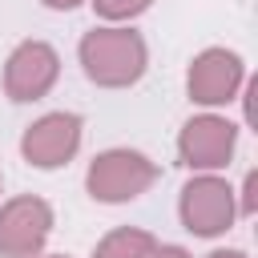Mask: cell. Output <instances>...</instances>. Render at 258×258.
Instances as JSON below:
<instances>
[{
    "mask_svg": "<svg viewBox=\"0 0 258 258\" xmlns=\"http://www.w3.org/2000/svg\"><path fill=\"white\" fill-rule=\"evenodd\" d=\"M85 77L101 89H129L149 64V48L133 28H93L81 36Z\"/></svg>",
    "mask_w": 258,
    "mask_h": 258,
    "instance_id": "obj_1",
    "label": "cell"
},
{
    "mask_svg": "<svg viewBox=\"0 0 258 258\" xmlns=\"http://www.w3.org/2000/svg\"><path fill=\"white\" fill-rule=\"evenodd\" d=\"M153 181H157V165L137 149H105V153L93 157V165L85 173V185H89L93 202H105V206L133 202Z\"/></svg>",
    "mask_w": 258,
    "mask_h": 258,
    "instance_id": "obj_2",
    "label": "cell"
},
{
    "mask_svg": "<svg viewBox=\"0 0 258 258\" xmlns=\"http://www.w3.org/2000/svg\"><path fill=\"white\" fill-rule=\"evenodd\" d=\"M177 210H181V226H185L189 234H198V238H218V234H226L230 222H234V214H238L234 189H230L222 177H214V173H202V177L185 181Z\"/></svg>",
    "mask_w": 258,
    "mask_h": 258,
    "instance_id": "obj_3",
    "label": "cell"
},
{
    "mask_svg": "<svg viewBox=\"0 0 258 258\" xmlns=\"http://www.w3.org/2000/svg\"><path fill=\"white\" fill-rule=\"evenodd\" d=\"M52 210L44 198H12L0 206V258H32L48 242Z\"/></svg>",
    "mask_w": 258,
    "mask_h": 258,
    "instance_id": "obj_4",
    "label": "cell"
},
{
    "mask_svg": "<svg viewBox=\"0 0 258 258\" xmlns=\"http://www.w3.org/2000/svg\"><path fill=\"white\" fill-rule=\"evenodd\" d=\"M234 145H238V129H234L226 117H218V113L189 117V121L181 125V137H177L181 165H189V169H198V173H210V169L230 165Z\"/></svg>",
    "mask_w": 258,
    "mask_h": 258,
    "instance_id": "obj_5",
    "label": "cell"
},
{
    "mask_svg": "<svg viewBox=\"0 0 258 258\" xmlns=\"http://www.w3.org/2000/svg\"><path fill=\"white\" fill-rule=\"evenodd\" d=\"M60 77V56L44 40H24L4 64V93L12 101H40Z\"/></svg>",
    "mask_w": 258,
    "mask_h": 258,
    "instance_id": "obj_6",
    "label": "cell"
},
{
    "mask_svg": "<svg viewBox=\"0 0 258 258\" xmlns=\"http://www.w3.org/2000/svg\"><path fill=\"white\" fill-rule=\"evenodd\" d=\"M77 149H81V117L77 113H44L20 137V153L36 169H56V165L73 161Z\"/></svg>",
    "mask_w": 258,
    "mask_h": 258,
    "instance_id": "obj_7",
    "label": "cell"
},
{
    "mask_svg": "<svg viewBox=\"0 0 258 258\" xmlns=\"http://www.w3.org/2000/svg\"><path fill=\"white\" fill-rule=\"evenodd\" d=\"M242 81H246V69H242L238 52H230V48H206V52L194 56L185 89H189V101H198V105H226V101L238 97Z\"/></svg>",
    "mask_w": 258,
    "mask_h": 258,
    "instance_id": "obj_8",
    "label": "cell"
},
{
    "mask_svg": "<svg viewBox=\"0 0 258 258\" xmlns=\"http://www.w3.org/2000/svg\"><path fill=\"white\" fill-rule=\"evenodd\" d=\"M149 242H153V234H149V230L121 226V230H113V234H105V238L97 242L93 258H137V254H141Z\"/></svg>",
    "mask_w": 258,
    "mask_h": 258,
    "instance_id": "obj_9",
    "label": "cell"
},
{
    "mask_svg": "<svg viewBox=\"0 0 258 258\" xmlns=\"http://www.w3.org/2000/svg\"><path fill=\"white\" fill-rule=\"evenodd\" d=\"M153 0H93V12L101 20H133L149 8Z\"/></svg>",
    "mask_w": 258,
    "mask_h": 258,
    "instance_id": "obj_10",
    "label": "cell"
},
{
    "mask_svg": "<svg viewBox=\"0 0 258 258\" xmlns=\"http://www.w3.org/2000/svg\"><path fill=\"white\" fill-rule=\"evenodd\" d=\"M238 210H242L246 218L258 210V173H254V169H250V173H246V181H242V206H238Z\"/></svg>",
    "mask_w": 258,
    "mask_h": 258,
    "instance_id": "obj_11",
    "label": "cell"
},
{
    "mask_svg": "<svg viewBox=\"0 0 258 258\" xmlns=\"http://www.w3.org/2000/svg\"><path fill=\"white\" fill-rule=\"evenodd\" d=\"M137 258H189V254H185L181 246H161V242L153 238V242H149V246H145Z\"/></svg>",
    "mask_w": 258,
    "mask_h": 258,
    "instance_id": "obj_12",
    "label": "cell"
},
{
    "mask_svg": "<svg viewBox=\"0 0 258 258\" xmlns=\"http://www.w3.org/2000/svg\"><path fill=\"white\" fill-rule=\"evenodd\" d=\"M44 8H56V12H69V8H77L81 0H40Z\"/></svg>",
    "mask_w": 258,
    "mask_h": 258,
    "instance_id": "obj_13",
    "label": "cell"
},
{
    "mask_svg": "<svg viewBox=\"0 0 258 258\" xmlns=\"http://www.w3.org/2000/svg\"><path fill=\"white\" fill-rule=\"evenodd\" d=\"M206 258H250V254H242V250H214V254H206Z\"/></svg>",
    "mask_w": 258,
    "mask_h": 258,
    "instance_id": "obj_14",
    "label": "cell"
},
{
    "mask_svg": "<svg viewBox=\"0 0 258 258\" xmlns=\"http://www.w3.org/2000/svg\"><path fill=\"white\" fill-rule=\"evenodd\" d=\"M32 258H64V254H32Z\"/></svg>",
    "mask_w": 258,
    "mask_h": 258,
    "instance_id": "obj_15",
    "label": "cell"
}]
</instances>
